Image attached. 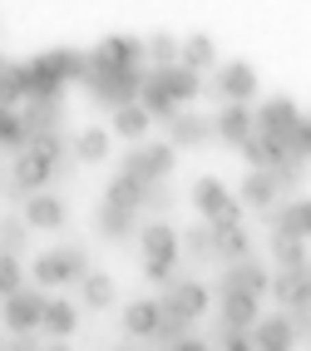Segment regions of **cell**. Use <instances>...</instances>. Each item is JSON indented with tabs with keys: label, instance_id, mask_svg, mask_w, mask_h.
<instances>
[{
	"label": "cell",
	"instance_id": "obj_17",
	"mask_svg": "<svg viewBox=\"0 0 311 351\" xmlns=\"http://www.w3.org/2000/svg\"><path fill=\"white\" fill-rule=\"evenodd\" d=\"M212 257H223V263H247L252 257V232L242 223H223V228H212Z\"/></svg>",
	"mask_w": 311,
	"mask_h": 351
},
{
	"label": "cell",
	"instance_id": "obj_42",
	"mask_svg": "<svg viewBox=\"0 0 311 351\" xmlns=\"http://www.w3.org/2000/svg\"><path fill=\"white\" fill-rule=\"evenodd\" d=\"M286 154H292L297 163H306V158H311V114H301V124L286 134Z\"/></svg>",
	"mask_w": 311,
	"mask_h": 351
},
{
	"label": "cell",
	"instance_id": "obj_8",
	"mask_svg": "<svg viewBox=\"0 0 311 351\" xmlns=\"http://www.w3.org/2000/svg\"><path fill=\"white\" fill-rule=\"evenodd\" d=\"M218 322H223V332H247L252 337V326L262 322V297H252V292H218Z\"/></svg>",
	"mask_w": 311,
	"mask_h": 351
},
{
	"label": "cell",
	"instance_id": "obj_1",
	"mask_svg": "<svg viewBox=\"0 0 311 351\" xmlns=\"http://www.w3.org/2000/svg\"><path fill=\"white\" fill-rule=\"evenodd\" d=\"M173 169H178V149L169 144V138H149V144L129 149L124 163H119V173H129L138 183H169Z\"/></svg>",
	"mask_w": 311,
	"mask_h": 351
},
{
	"label": "cell",
	"instance_id": "obj_46",
	"mask_svg": "<svg viewBox=\"0 0 311 351\" xmlns=\"http://www.w3.org/2000/svg\"><path fill=\"white\" fill-rule=\"evenodd\" d=\"M169 351H212V346H208V341H198V337H183V341H178V346H169Z\"/></svg>",
	"mask_w": 311,
	"mask_h": 351
},
{
	"label": "cell",
	"instance_id": "obj_32",
	"mask_svg": "<svg viewBox=\"0 0 311 351\" xmlns=\"http://www.w3.org/2000/svg\"><path fill=\"white\" fill-rule=\"evenodd\" d=\"M30 277H35V287H40V292L69 287V282H64V263H60V247H55V252H40L35 263H30Z\"/></svg>",
	"mask_w": 311,
	"mask_h": 351
},
{
	"label": "cell",
	"instance_id": "obj_14",
	"mask_svg": "<svg viewBox=\"0 0 311 351\" xmlns=\"http://www.w3.org/2000/svg\"><path fill=\"white\" fill-rule=\"evenodd\" d=\"M153 75V84L163 89V95H169L178 109L183 104H193L198 95H203V75H193V69H183V64H169V69H149Z\"/></svg>",
	"mask_w": 311,
	"mask_h": 351
},
{
	"label": "cell",
	"instance_id": "obj_39",
	"mask_svg": "<svg viewBox=\"0 0 311 351\" xmlns=\"http://www.w3.org/2000/svg\"><path fill=\"white\" fill-rule=\"evenodd\" d=\"M60 263H64V282H69V287H79L84 277L94 272V267H89V252H84L79 243H69V247H60Z\"/></svg>",
	"mask_w": 311,
	"mask_h": 351
},
{
	"label": "cell",
	"instance_id": "obj_33",
	"mask_svg": "<svg viewBox=\"0 0 311 351\" xmlns=\"http://www.w3.org/2000/svg\"><path fill=\"white\" fill-rule=\"evenodd\" d=\"M109 149H114V134H109V129H84V134L75 138V158H79V163H104Z\"/></svg>",
	"mask_w": 311,
	"mask_h": 351
},
{
	"label": "cell",
	"instance_id": "obj_43",
	"mask_svg": "<svg viewBox=\"0 0 311 351\" xmlns=\"http://www.w3.org/2000/svg\"><path fill=\"white\" fill-rule=\"evenodd\" d=\"M188 332H193V322H183V317H169V312H163V322H158V337H153V341H163V346H178Z\"/></svg>",
	"mask_w": 311,
	"mask_h": 351
},
{
	"label": "cell",
	"instance_id": "obj_9",
	"mask_svg": "<svg viewBox=\"0 0 311 351\" xmlns=\"http://www.w3.org/2000/svg\"><path fill=\"white\" fill-rule=\"evenodd\" d=\"M212 134H218L227 149H242L247 138L257 134V109H247V104H223L218 114H212Z\"/></svg>",
	"mask_w": 311,
	"mask_h": 351
},
{
	"label": "cell",
	"instance_id": "obj_7",
	"mask_svg": "<svg viewBox=\"0 0 311 351\" xmlns=\"http://www.w3.org/2000/svg\"><path fill=\"white\" fill-rule=\"evenodd\" d=\"M89 60L99 69H143V40L138 35H104L99 45L89 50Z\"/></svg>",
	"mask_w": 311,
	"mask_h": 351
},
{
	"label": "cell",
	"instance_id": "obj_15",
	"mask_svg": "<svg viewBox=\"0 0 311 351\" xmlns=\"http://www.w3.org/2000/svg\"><path fill=\"white\" fill-rule=\"evenodd\" d=\"M20 119H25V134H64V99H30L20 104Z\"/></svg>",
	"mask_w": 311,
	"mask_h": 351
},
{
	"label": "cell",
	"instance_id": "obj_49",
	"mask_svg": "<svg viewBox=\"0 0 311 351\" xmlns=\"http://www.w3.org/2000/svg\"><path fill=\"white\" fill-rule=\"evenodd\" d=\"M45 351H69V341H50V346H45Z\"/></svg>",
	"mask_w": 311,
	"mask_h": 351
},
{
	"label": "cell",
	"instance_id": "obj_38",
	"mask_svg": "<svg viewBox=\"0 0 311 351\" xmlns=\"http://www.w3.org/2000/svg\"><path fill=\"white\" fill-rule=\"evenodd\" d=\"M15 292H25V267L15 252H0V302H10Z\"/></svg>",
	"mask_w": 311,
	"mask_h": 351
},
{
	"label": "cell",
	"instance_id": "obj_23",
	"mask_svg": "<svg viewBox=\"0 0 311 351\" xmlns=\"http://www.w3.org/2000/svg\"><path fill=\"white\" fill-rule=\"evenodd\" d=\"M143 198H149V183H138L129 173H114L109 189H104V203L109 208H124V213H143Z\"/></svg>",
	"mask_w": 311,
	"mask_h": 351
},
{
	"label": "cell",
	"instance_id": "obj_24",
	"mask_svg": "<svg viewBox=\"0 0 311 351\" xmlns=\"http://www.w3.org/2000/svg\"><path fill=\"white\" fill-rule=\"evenodd\" d=\"M45 60L64 84H75V80L84 84V75H89V50H75V45H55V50H45Z\"/></svg>",
	"mask_w": 311,
	"mask_h": 351
},
{
	"label": "cell",
	"instance_id": "obj_4",
	"mask_svg": "<svg viewBox=\"0 0 311 351\" xmlns=\"http://www.w3.org/2000/svg\"><path fill=\"white\" fill-rule=\"evenodd\" d=\"M212 95H218L223 104H247V109H252V99L262 95L257 69H252L247 60H227V64H218V75H212Z\"/></svg>",
	"mask_w": 311,
	"mask_h": 351
},
{
	"label": "cell",
	"instance_id": "obj_10",
	"mask_svg": "<svg viewBox=\"0 0 311 351\" xmlns=\"http://www.w3.org/2000/svg\"><path fill=\"white\" fill-rule=\"evenodd\" d=\"M297 124H301V109L286 99V95H272V99H262V104H257V134L282 138V144H286V134H292Z\"/></svg>",
	"mask_w": 311,
	"mask_h": 351
},
{
	"label": "cell",
	"instance_id": "obj_6",
	"mask_svg": "<svg viewBox=\"0 0 311 351\" xmlns=\"http://www.w3.org/2000/svg\"><path fill=\"white\" fill-rule=\"evenodd\" d=\"M158 307L169 312V317H183V322H198L208 307H212V292L203 287V282H193V277H178L173 287H163V297H158Z\"/></svg>",
	"mask_w": 311,
	"mask_h": 351
},
{
	"label": "cell",
	"instance_id": "obj_26",
	"mask_svg": "<svg viewBox=\"0 0 311 351\" xmlns=\"http://www.w3.org/2000/svg\"><path fill=\"white\" fill-rule=\"evenodd\" d=\"M149 129H153V119H149V109H143V104H129V109H119V114H114V124H109V134L129 138L134 149H138V144H149V138H143Z\"/></svg>",
	"mask_w": 311,
	"mask_h": 351
},
{
	"label": "cell",
	"instance_id": "obj_28",
	"mask_svg": "<svg viewBox=\"0 0 311 351\" xmlns=\"http://www.w3.org/2000/svg\"><path fill=\"white\" fill-rule=\"evenodd\" d=\"M183 69H193V75H203V69H212L218 64V45H212V35H183V60H178Z\"/></svg>",
	"mask_w": 311,
	"mask_h": 351
},
{
	"label": "cell",
	"instance_id": "obj_47",
	"mask_svg": "<svg viewBox=\"0 0 311 351\" xmlns=\"http://www.w3.org/2000/svg\"><path fill=\"white\" fill-rule=\"evenodd\" d=\"M10 69H15V60H10L5 50H0V80H10Z\"/></svg>",
	"mask_w": 311,
	"mask_h": 351
},
{
	"label": "cell",
	"instance_id": "obj_11",
	"mask_svg": "<svg viewBox=\"0 0 311 351\" xmlns=\"http://www.w3.org/2000/svg\"><path fill=\"white\" fill-rule=\"evenodd\" d=\"M272 297L282 302V312H306L311 307V263L292 272H272Z\"/></svg>",
	"mask_w": 311,
	"mask_h": 351
},
{
	"label": "cell",
	"instance_id": "obj_3",
	"mask_svg": "<svg viewBox=\"0 0 311 351\" xmlns=\"http://www.w3.org/2000/svg\"><path fill=\"white\" fill-rule=\"evenodd\" d=\"M193 208L203 213L208 228H223V223H242V203H237V193H227L218 178H198L193 183Z\"/></svg>",
	"mask_w": 311,
	"mask_h": 351
},
{
	"label": "cell",
	"instance_id": "obj_51",
	"mask_svg": "<svg viewBox=\"0 0 311 351\" xmlns=\"http://www.w3.org/2000/svg\"><path fill=\"white\" fill-rule=\"evenodd\" d=\"M0 25H5V15H0Z\"/></svg>",
	"mask_w": 311,
	"mask_h": 351
},
{
	"label": "cell",
	"instance_id": "obj_44",
	"mask_svg": "<svg viewBox=\"0 0 311 351\" xmlns=\"http://www.w3.org/2000/svg\"><path fill=\"white\" fill-rule=\"evenodd\" d=\"M143 208H153V213H158V208H173V189H169V183H149V198H143Z\"/></svg>",
	"mask_w": 311,
	"mask_h": 351
},
{
	"label": "cell",
	"instance_id": "obj_21",
	"mask_svg": "<svg viewBox=\"0 0 311 351\" xmlns=\"http://www.w3.org/2000/svg\"><path fill=\"white\" fill-rule=\"evenodd\" d=\"M208 138H212V119H203V114H193V109H183L169 124V144L173 149H198V144H208Z\"/></svg>",
	"mask_w": 311,
	"mask_h": 351
},
{
	"label": "cell",
	"instance_id": "obj_13",
	"mask_svg": "<svg viewBox=\"0 0 311 351\" xmlns=\"http://www.w3.org/2000/svg\"><path fill=\"white\" fill-rule=\"evenodd\" d=\"M218 292H252V297H267V292H272V272L262 267L257 257H247V263H232V267H223Z\"/></svg>",
	"mask_w": 311,
	"mask_h": 351
},
{
	"label": "cell",
	"instance_id": "obj_5",
	"mask_svg": "<svg viewBox=\"0 0 311 351\" xmlns=\"http://www.w3.org/2000/svg\"><path fill=\"white\" fill-rule=\"evenodd\" d=\"M55 178V169L50 163H40L30 149L25 154H15V163H10V178H5V198L10 203H30L35 193H45V183Z\"/></svg>",
	"mask_w": 311,
	"mask_h": 351
},
{
	"label": "cell",
	"instance_id": "obj_45",
	"mask_svg": "<svg viewBox=\"0 0 311 351\" xmlns=\"http://www.w3.org/2000/svg\"><path fill=\"white\" fill-rule=\"evenodd\" d=\"M218 351H257L247 332H218Z\"/></svg>",
	"mask_w": 311,
	"mask_h": 351
},
{
	"label": "cell",
	"instance_id": "obj_37",
	"mask_svg": "<svg viewBox=\"0 0 311 351\" xmlns=\"http://www.w3.org/2000/svg\"><path fill=\"white\" fill-rule=\"evenodd\" d=\"M30 223H25V213H5L0 218V252H25V243H30Z\"/></svg>",
	"mask_w": 311,
	"mask_h": 351
},
{
	"label": "cell",
	"instance_id": "obj_36",
	"mask_svg": "<svg viewBox=\"0 0 311 351\" xmlns=\"http://www.w3.org/2000/svg\"><path fill=\"white\" fill-rule=\"evenodd\" d=\"M30 154H35L40 163H50L55 173L69 163V144H64V134H40V138H30Z\"/></svg>",
	"mask_w": 311,
	"mask_h": 351
},
{
	"label": "cell",
	"instance_id": "obj_48",
	"mask_svg": "<svg viewBox=\"0 0 311 351\" xmlns=\"http://www.w3.org/2000/svg\"><path fill=\"white\" fill-rule=\"evenodd\" d=\"M5 178H10V169H5V158H0V189H5Z\"/></svg>",
	"mask_w": 311,
	"mask_h": 351
},
{
	"label": "cell",
	"instance_id": "obj_18",
	"mask_svg": "<svg viewBox=\"0 0 311 351\" xmlns=\"http://www.w3.org/2000/svg\"><path fill=\"white\" fill-rule=\"evenodd\" d=\"M158 322H163V307H158V297H138L124 307V332L138 337V341H153L158 337Z\"/></svg>",
	"mask_w": 311,
	"mask_h": 351
},
{
	"label": "cell",
	"instance_id": "obj_40",
	"mask_svg": "<svg viewBox=\"0 0 311 351\" xmlns=\"http://www.w3.org/2000/svg\"><path fill=\"white\" fill-rule=\"evenodd\" d=\"M183 252L198 257V263H203V257H212V228H208V223H193V228L183 232Z\"/></svg>",
	"mask_w": 311,
	"mask_h": 351
},
{
	"label": "cell",
	"instance_id": "obj_29",
	"mask_svg": "<svg viewBox=\"0 0 311 351\" xmlns=\"http://www.w3.org/2000/svg\"><path fill=\"white\" fill-rule=\"evenodd\" d=\"M143 55H149V64H153V69H169V64H178V60H183V40H178V35H169V30H158V35L143 40Z\"/></svg>",
	"mask_w": 311,
	"mask_h": 351
},
{
	"label": "cell",
	"instance_id": "obj_30",
	"mask_svg": "<svg viewBox=\"0 0 311 351\" xmlns=\"http://www.w3.org/2000/svg\"><path fill=\"white\" fill-rule=\"evenodd\" d=\"M138 104L149 109V119H153V124H173L178 114H183V109H178V104H173V99H169V95H163V89L153 84V75L143 80V95H138Z\"/></svg>",
	"mask_w": 311,
	"mask_h": 351
},
{
	"label": "cell",
	"instance_id": "obj_12",
	"mask_svg": "<svg viewBox=\"0 0 311 351\" xmlns=\"http://www.w3.org/2000/svg\"><path fill=\"white\" fill-rule=\"evenodd\" d=\"M138 247H143V257H163V263H178V257H183V232H178L173 223L153 218V223H143V228H138Z\"/></svg>",
	"mask_w": 311,
	"mask_h": 351
},
{
	"label": "cell",
	"instance_id": "obj_25",
	"mask_svg": "<svg viewBox=\"0 0 311 351\" xmlns=\"http://www.w3.org/2000/svg\"><path fill=\"white\" fill-rule=\"evenodd\" d=\"M94 228H99V238H109V243L138 238V218L124 213V208H109V203H99V213H94Z\"/></svg>",
	"mask_w": 311,
	"mask_h": 351
},
{
	"label": "cell",
	"instance_id": "obj_41",
	"mask_svg": "<svg viewBox=\"0 0 311 351\" xmlns=\"http://www.w3.org/2000/svg\"><path fill=\"white\" fill-rule=\"evenodd\" d=\"M143 282H153V287H173V282H178V263H163V257H143Z\"/></svg>",
	"mask_w": 311,
	"mask_h": 351
},
{
	"label": "cell",
	"instance_id": "obj_27",
	"mask_svg": "<svg viewBox=\"0 0 311 351\" xmlns=\"http://www.w3.org/2000/svg\"><path fill=\"white\" fill-rule=\"evenodd\" d=\"M79 326V307L69 297H50V307H45V326L40 332H50L55 341H69V332Z\"/></svg>",
	"mask_w": 311,
	"mask_h": 351
},
{
	"label": "cell",
	"instance_id": "obj_19",
	"mask_svg": "<svg viewBox=\"0 0 311 351\" xmlns=\"http://www.w3.org/2000/svg\"><path fill=\"white\" fill-rule=\"evenodd\" d=\"M272 232H292V238L311 243V198H292V203H282L272 208Z\"/></svg>",
	"mask_w": 311,
	"mask_h": 351
},
{
	"label": "cell",
	"instance_id": "obj_16",
	"mask_svg": "<svg viewBox=\"0 0 311 351\" xmlns=\"http://www.w3.org/2000/svg\"><path fill=\"white\" fill-rule=\"evenodd\" d=\"M252 346H257V351H292V346H297V326H292V317H286V312L262 317V322L252 326Z\"/></svg>",
	"mask_w": 311,
	"mask_h": 351
},
{
	"label": "cell",
	"instance_id": "obj_50",
	"mask_svg": "<svg viewBox=\"0 0 311 351\" xmlns=\"http://www.w3.org/2000/svg\"><path fill=\"white\" fill-rule=\"evenodd\" d=\"M0 351H5V326H0Z\"/></svg>",
	"mask_w": 311,
	"mask_h": 351
},
{
	"label": "cell",
	"instance_id": "obj_31",
	"mask_svg": "<svg viewBox=\"0 0 311 351\" xmlns=\"http://www.w3.org/2000/svg\"><path fill=\"white\" fill-rule=\"evenodd\" d=\"M272 257H277V272H292V267H306V243L292 238V232H272Z\"/></svg>",
	"mask_w": 311,
	"mask_h": 351
},
{
	"label": "cell",
	"instance_id": "obj_20",
	"mask_svg": "<svg viewBox=\"0 0 311 351\" xmlns=\"http://www.w3.org/2000/svg\"><path fill=\"white\" fill-rule=\"evenodd\" d=\"M277 198H282V193H277V178H272V173H247L242 189H237V203L252 208V213H272Z\"/></svg>",
	"mask_w": 311,
	"mask_h": 351
},
{
	"label": "cell",
	"instance_id": "obj_2",
	"mask_svg": "<svg viewBox=\"0 0 311 351\" xmlns=\"http://www.w3.org/2000/svg\"><path fill=\"white\" fill-rule=\"evenodd\" d=\"M45 307H50V297H45L40 287H25L10 302H0V326H5L10 337H30V332L45 326Z\"/></svg>",
	"mask_w": 311,
	"mask_h": 351
},
{
	"label": "cell",
	"instance_id": "obj_35",
	"mask_svg": "<svg viewBox=\"0 0 311 351\" xmlns=\"http://www.w3.org/2000/svg\"><path fill=\"white\" fill-rule=\"evenodd\" d=\"M0 149H10V154H25L30 149V134H25L20 109H0Z\"/></svg>",
	"mask_w": 311,
	"mask_h": 351
},
{
	"label": "cell",
	"instance_id": "obj_22",
	"mask_svg": "<svg viewBox=\"0 0 311 351\" xmlns=\"http://www.w3.org/2000/svg\"><path fill=\"white\" fill-rule=\"evenodd\" d=\"M64 198H55V193H35L30 203H25V223L30 228H40V232H60L64 228Z\"/></svg>",
	"mask_w": 311,
	"mask_h": 351
},
{
	"label": "cell",
	"instance_id": "obj_34",
	"mask_svg": "<svg viewBox=\"0 0 311 351\" xmlns=\"http://www.w3.org/2000/svg\"><path fill=\"white\" fill-rule=\"evenodd\" d=\"M79 292H84V307H89V312H104V307H114V292H119V287H114L109 272H89L84 282H79Z\"/></svg>",
	"mask_w": 311,
	"mask_h": 351
}]
</instances>
